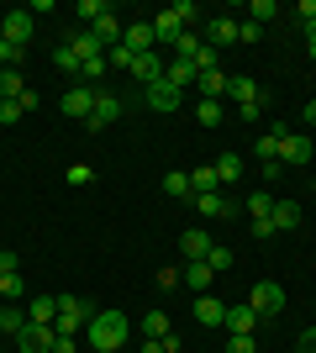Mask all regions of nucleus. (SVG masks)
Listing matches in <instances>:
<instances>
[{"label":"nucleus","mask_w":316,"mask_h":353,"mask_svg":"<svg viewBox=\"0 0 316 353\" xmlns=\"http://www.w3.org/2000/svg\"><path fill=\"white\" fill-rule=\"evenodd\" d=\"M85 332H90L95 353H116V348H127V338H132V322H127L121 311H95Z\"/></svg>","instance_id":"1"},{"label":"nucleus","mask_w":316,"mask_h":353,"mask_svg":"<svg viewBox=\"0 0 316 353\" xmlns=\"http://www.w3.org/2000/svg\"><path fill=\"white\" fill-rule=\"evenodd\" d=\"M90 316H95L90 301H74V295H63V301H59V316H53V332H59V338H74L79 327H90Z\"/></svg>","instance_id":"2"},{"label":"nucleus","mask_w":316,"mask_h":353,"mask_svg":"<svg viewBox=\"0 0 316 353\" xmlns=\"http://www.w3.org/2000/svg\"><path fill=\"white\" fill-rule=\"evenodd\" d=\"M227 95H232V101H238V111H242V121H258V111H264V90L253 85V79H248V74H238V79H227Z\"/></svg>","instance_id":"3"},{"label":"nucleus","mask_w":316,"mask_h":353,"mask_svg":"<svg viewBox=\"0 0 316 353\" xmlns=\"http://www.w3.org/2000/svg\"><path fill=\"white\" fill-rule=\"evenodd\" d=\"M248 306L258 311V322H264V316H280V311H285V285L258 280V285H253V295H248Z\"/></svg>","instance_id":"4"},{"label":"nucleus","mask_w":316,"mask_h":353,"mask_svg":"<svg viewBox=\"0 0 316 353\" xmlns=\"http://www.w3.org/2000/svg\"><path fill=\"white\" fill-rule=\"evenodd\" d=\"M59 111H63L69 121H90V111H95V85H74V90H63Z\"/></svg>","instance_id":"5"},{"label":"nucleus","mask_w":316,"mask_h":353,"mask_svg":"<svg viewBox=\"0 0 316 353\" xmlns=\"http://www.w3.org/2000/svg\"><path fill=\"white\" fill-rule=\"evenodd\" d=\"M53 343H59V332H53V327H37V322H27L16 332V353H53Z\"/></svg>","instance_id":"6"},{"label":"nucleus","mask_w":316,"mask_h":353,"mask_svg":"<svg viewBox=\"0 0 316 353\" xmlns=\"http://www.w3.org/2000/svg\"><path fill=\"white\" fill-rule=\"evenodd\" d=\"M116 117H121V95H111V90H95V111H90V121H85V127H90V132H105Z\"/></svg>","instance_id":"7"},{"label":"nucleus","mask_w":316,"mask_h":353,"mask_svg":"<svg viewBox=\"0 0 316 353\" xmlns=\"http://www.w3.org/2000/svg\"><path fill=\"white\" fill-rule=\"evenodd\" d=\"M0 37L16 43V48H27L32 43V11H6L0 16Z\"/></svg>","instance_id":"8"},{"label":"nucleus","mask_w":316,"mask_h":353,"mask_svg":"<svg viewBox=\"0 0 316 353\" xmlns=\"http://www.w3.org/2000/svg\"><path fill=\"white\" fill-rule=\"evenodd\" d=\"M311 137H301V132H285V143H280V163H290V169H306L311 163Z\"/></svg>","instance_id":"9"},{"label":"nucleus","mask_w":316,"mask_h":353,"mask_svg":"<svg viewBox=\"0 0 316 353\" xmlns=\"http://www.w3.org/2000/svg\"><path fill=\"white\" fill-rule=\"evenodd\" d=\"M164 63H169V59H158V48H153V53H137V59H132V79H137L143 90L158 85V79H164Z\"/></svg>","instance_id":"10"},{"label":"nucleus","mask_w":316,"mask_h":353,"mask_svg":"<svg viewBox=\"0 0 316 353\" xmlns=\"http://www.w3.org/2000/svg\"><path fill=\"white\" fill-rule=\"evenodd\" d=\"M121 48H127V53H153V21H127V27H121Z\"/></svg>","instance_id":"11"},{"label":"nucleus","mask_w":316,"mask_h":353,"mask_svg":"<svg viewBox=\"0 0 316 353\" xmlns=\"http://www.w3.org/2000/svg\"><path fill=\"white\" fill-rule=\"evenodd\" d=\"M148 105L158 111V117H169V111H180V105H185V90H174L169 79H158V85H148Z\"/></svg>","instance_id":"12"},{"label":"nucleus","mask_w":316,"mask_h":353,"mask_svg":"<svg viewBox=\"0 0 316 353\" xmlns=\"http://www.w3.org/2000/svg\"><path fill=\"white\" fill-rule=\"evenodd\" d=\"M190 201H196V211H200L206 221H227V216H238V206H232L222 190H211V195H190Z\"/></svg>","instance_id":"13"},{"label":"nucleus","mask_w":316,"mask_h":353,"mask_svg":"<svg viewBox=\"0 0 316 353\" xmlns=\"http://www.w3.org/2000/svg\"><path fill=\"white\" fill-rule=\"evenodd\" d=\"M227 338H253V327H258V311L253 306H227Z\"/></svg>","instance_id":"14"},{"label":"nucleus","mask_w":316,"mask_h":353,"mask_svg":"<svg viewBox=\"0 0 316 353\" xmlns=\"http://www.w3.org/2000/svg\"><path fill=\"white\" fill-rule=\"evenodd\" d=\"M180 248H185V259H190V264H206V253L216 248V243H211V232H206V227H185Z\"/></svg>","instance_id":"15"},{"label":"nucleus","mask_w":316,"mask_h":353,"mask_svg":"<svg viewBox=\"0 0 316 353\" xmlns=\"http://www.w3.org/2000/svg\"><path fill=\"white\" fill-rule=\"evenodd\" d=\"M238 43V21L232 16H206V48H227Z\"/></svg>","instance_id":"16"},{"label":"nucleus","mask_w":316,"mask_h":353,"mask_svg":"<svg viewBox=\"0 0 316 353\" xmlns=\"http://www.w3.org/2000/svg\"><path fill=\"white\" fill-rule=\"evenodd\" d=\"M242 211H248V227H264L274 211V190H253L248 201H242Z\"/></svg>","instance_id":"17"},{"label":"nucleus","mask_w":316,"mask_h":353,"mask_svg":"<svg viewBox=\"0 0 316 353\" xmlns=\"http://www.w3.org/2000/svg\"><path fill=\"white\" fill-rule=\"evenodd\" d=\"M196 322H200V327H222V322H227V306H222L211 290L196 295Z\"/></svg>","instance_id":"18"},{"label":"nucleus","mask_w":316,"mask_h":353,"mask_svg":"<svg viewBox=\"0 0 316 353\" xmlns=\"http://www.w3.org/2000/svg\"><path fill=\"white\" fill-rule=\"evenodd\" d=\"M269 227H274V232H290V227H301V206H295V201H280V195H274Z\"/></svg>","instance_id":"19"},{"label":"nucleus","mask_w":316,"mask_h":353,"mask_svg":"<svg viewBox=\"0 0 316 353\" xmlns=\"http://www.w3.org/2000/svg\"><path fill=\"white\" fill-rule=\"evenodd\" d=\"M196 85H200V101H222V95H227V74H222V63H216V69H200V74H196Z\"/></svg>","instance_id":"20"},{"label":"nucleus","mask_w":316,"mask_h":353,"mask_svg":"<svg viewBox=\"0 0 316 353\" xmlns=\"http://www.w3.org/2000/svg\"><path fill=\"white\" fill-rule=\"evenodd\" d=\"M90 37H95V43L105 48V53H111V48L121 43V21H116V11H105L101 21H95V27H90Z\"/></svg>","instance_id":"21"},{"label":"nucleus","mask_w":316,"mask_h":353,"mask_svg":"<svg viewBox=\"0 0 316 353\" xmlns=\"http://www.w3.org/2000/svg\"><path fill=\"white\" fill-rule=\"evenodd\" d=\"M196 63H190V59H169L164 63V79H169V85H174V90H185V85H196Z\"/></svg>","instance_id":"22"},{"label":"nucleus","mask_w":316,"mask_h":353,"mask_svg":"<svg viewBox=\"0 0 316 353\" xmlns=\"http://www.w3.org/2000/svg\"><path fill=\"white\" fill-rule=\"evenodd\" d=\"M211 280H216V274H211V264H185V269H180V285H190L196 295H206Z\"/></svg>","instance_id":"23"},{"label":"nucleus","mask_w":316,"mask_h":353,"mask_svg":"<svg viewBox=\"0 0 316 353\" xmlns=\"http://www.w3.org/2000/svg\"><path fill=\"white\" fill-rule=\"evenodd\" d=\"M190 190H196V195L222 190V179H216V163H196V169H190Z\"/></svg>","instance_id":"24"},{"label":"nucleus","mask_w":316,"mask_h":353,"mask_svg":"<svg viewBox=\"0 0 316 353\" xmlns=\"http://www.w3.org/2000/svg\"><path fill=\"white\" fill-rule=\"evenodd\" d=\"M69 48H74V59H79V63H95V59H105V48L95 43L90 32H74V43H69Z\"/></svg>","instance_id":"25"},{"label":"nucleus","mask_w":316,"mask_h":353,"mask_svg":"<svg viewBox=\"0 0 316 353\" xmlns=\"http://www.w3.org/2000/svg\"><path fill=\"white\" fill-rule=\"evenodd\" d=\"M53 316H59V301H53V295H37V301H32V316H27V322L53 327Z\"/></svg>","instance_id":"26"},{"label":"nucleus","mask_w":316,"mask_h":353,"mask_svg":"<svg viewBox=\"0 0 316 353\" xmlns=\"http://www.w3.org/2000/svg\"><path fill=\"white\" fill-rule=\"evenodd\" d=\"M216 179H222V185H238L242 179V159L238 153H222V159H216Z\"/></svg>","instance_id":"27"},{"label":"nucleus","mask_w":316,"mask_h":353,"mask_svg":"<svg viewBox=\"0 0 316 353\" xmlns=\"http://www.w3.org/2000/svg\"><path fill=\"white\" fill-rule=\"evenodd\" d=\"M164 195H174V201H190V174H180V169H174V174H164Z\"/></svg>","instance_id":"28"},{"label":"nucleus","mask_w":316,"mask_h":353,"mask_svg":"<svg viewBox=\"0 0 316 353\" xmlns=\"http://www.w3.org/2000/svg\"><path fill=\"white\" fill-rule=\"evenodd\" d=\"M280 143H285V127L264 132V137H258V159H264V163H269V159H280Z\"/></svg>","instance_id":"29"},{"label":"nucleus","mask_w":316,"mask_h":353,"mask_svg":"<svg viewBox=\"0 0 316 353\" xmlns=\"http://www.w3.org/2000/svg\"><path fill=\"white\" fill-rule=\"evenodd\" d=\"M200 48H206V43H200L196 32H180V37H174V59H190V63H196Z\"/></svg>","instance_id":"30"},{"label":"nucleus","mask_w":316,"mask_h":353,"mask_svg":"<svg viewBox=\"0 0 316 353\" xmlns=\"http://www.w3.org/2000/svg\"><path fill=\"white\" fill-rule=\"evenodd\" d=\"M143 338H169V311H148L143 316Z\"/></svg>","instance_id":"31"},{"label":"nucleus","mask_w":316,"mask_h":353,"mask_svg":"<svg viewBox=\"0 0 316 353\" xmlns=\"http://www.w3.org/2000/svg\"><path fill=\"white\" fill-rule=\"evenodd\" d=\"M0 95H6V101L27 95V85H21V69H0Z\"/></svg>","instance_id":"32"},{"label":"nucleus","mask_w":316,"mask_h":353,"mask_svg":"<svg viewBox=\"0 0 316 353\" xmlns=\"http://www.w3.org/2000/svg\"><path fill=\"white\" fill-rule=\"evenodd\" d=\"M53 63H59L63 74H85V63L74 59V48H69V43H59V48H53Z\"/></svg>","instance_id":"33"},{"label":"nucleus","mask_w":316,"mask_h":353,"mask_svg":"<svg viewBox=\"0 0 316 353\" xmlns=\"http://www.w3.org/2000/svg\"><path fill=\"white\" fill-rule=\"evenodd\" d=\"M21 327H27V311H16V306H6V311H0V332H6V338H16Z\"/></svg>","instance_id":"34"},{"label":"nucleus","mask_w":316,"mask_h":353,"mask_svg":"<svg viewBox=\"0 0 316 353\" xmlns=\"http://www.w3.org/2000/svg\"><path fill=\"white\" fill-rule=\"evenodd\" d=\"M274 16H280L274 0H253V6H248V21H253V27H264V21H274Z\"/></svg>","instance_id":"35"},{"label":"nucleus","mask_w":316,"mask_h":353,"mask_svg":"<svg viewBox=\"0 0 316 353\" xmlns=\"http://www.w3.org/2000/svg\"><path fill=\"white\" fill-rule=\"evenodd\" d=\"M105 11H111L105 0H79V6H74V16H79V21H90V27H95V21H101Z\"/></svg>","instance_id":"36"},{"label":"nucleus","mask_w":316,"mask_h":353,"mask_svg":"<svg viewBox=\"0 0 316 353\" xmlns=\"http://www.w3.org/2000/svg\"><path fill=\"white\" fill-rule=\"evenodd\" d=\"M196 117H200V127H222V101H200Z\"/></svg>","instance_id":"37"},{"label":"nucleus","mask_w":316,"mask_h":353,"mask_svg":"<svg viewBox=\"0 0 316 353\" xmlns=\"http://www.w3.org/2000/svg\"><path fill=\"white\" fill-rule=\"evenodd\" d=\"M21 59H27V48H16V43H6V37H0V69H16Z\"/></svg>","instance_id":"38"},{"label":"nucleus","mask_w":316,"mask_h":353,"mask_svg":"<svg viewBox=\"0 0 316 353\" xmlns=\"http://www.w3.org/2000/svg\"><path fill=\"white\" fill-rule=\"evenodd\" d=\"M21 117H27V105H21V101H0V127H16Z\"/></svg>","instance_id":"39"},{"label":"nucleus","mask_w":316,"mask_h":353,"mask_svg":"<svg viewBox=\"0 0 316 353\" xmlns=\"http://www.w3.org/2000/svg\"><path fill=\"white\" fill-rule=\"evenodd\" d=\"M21 290H27V280H21L16 269H11V274H0V295H6V301H16Z\"/></svg>","instance_id":"40"},{"label":"nucleus","mask_w":316,"mask_h":353,"mask_svg":"<svg viewBox=\"0 0 316 353\" xmlns=\"http://www.w3.org/2000/svg\"><path fill=\"white\" fill-rule=\"evenodd\" d=\"M206 264H211V274H222V269H232V248H211V253H206Z\"/></svg>","instance_id":"41"},{"label":"nucleus","mask_w":316,"mask_h":353,"mask_svg":"<svg viewBox=\"0 0 316 353\" xmlns=\"http://www.w3.org/2000/svg\"><path fill=\"white\" fill-rule=\"evenodd\" d=\"M132 59H137V53H127V48H111V53H105V63H111V69H132Z\"/></svg>","instance_id":"42"},{"label":"nucleus","mask_w":316,"mask_h":353,"mask_svg":"<svg viewBox=\"0 0 316 353\" xmlns=\"http://www.w3.org/2000/svg\"><path fill=\"white\" fill-rule=\"evenodd\" d=\"M69 179H74V185H90L95 169H90V163H69Z\"/></svg>","instance_id":"43"},{"label":"nucleus","mask_w":316,"mask_h":353,"mask_svg":"<svg viewBox=\"0 0 316 353\" xmlns=\"http://www.w3.org/2000/svg\"><path fill=\"white\" fill-rule=\"evenodd\" d=\"M264 37V27H253V21H238V43H258Z\"/></svg>","instance_id":"44"},{"label":"nucleus","mask_w":316,"mask_h":353,"mask_svg":"<svg viewBox=\"0 0 316 353\" xmlns=\"http://www.w3.org/2000/svg\"><path fill=\"white\" fill-rule=\"evenodd\" d=\"M295 16H301V27H311V21H316V0H301V6H295Z\"/></svg>","instance_id":"45"},{"label":"nucleus","mask_w":316,"mask_h":353,"mask_svg":"<svg viewBox=\"0 0 316 353\" xmlns=\"http://www.w3.org/2000/svg\"><path fill=\"white\" fill-rule=\"evenodd\" d=\"M227 353H258L253 338H227Z\"/></svg>","instance_id":"46"},{"label":"nucleus","mask_w":316,"mask_h":353,"mask_svg":"<svg viewBox=\"0 0 316 353\" xmlns=\"http://www.w3.org/2000/svg\"><path fill=\"white\" fill-rule=\"evenodd\" d=\"M180 285V269H158V290H174Z\"/></svg>","instance_id":"47"},{"label":"nucleus","mask_w":316,"mask_h":353,"mask_svg":"<svg viewBox=\"0 0 316 353\" xmlns=\"http://www.w3.org/2000/svg\"><path fill=\"white\" fill-rule=\"evenodd\" d=\"M301 353H316V327H306V332H301Z\"/></svg>","instance_id":"48"},{"label":"nucleus","mask_w":316,"mask_h":353,"mask_svg":"<svg viewBox=\"0 0 316 353\" xmlns=\"http://www.w3.org/2000/svg\"><path fill=\"white\" fill-rule=\"evenodd\" d=\"M306 53H311V63H316V21L306 27Z\"/></svg>","instance_id":"49"},{"label":"nucleus","mask_w":316,"mask_h":353,"mask_svg":"<svg viewBox=\"0 0 316 353\" xmlns=\"http://www.w3.org/2000/svg\"><path fill=\"white\" fill-rule=\"evenodd\" d=\"M16 269V253H0V274H11Z\"/></svg>","instance_id":"50"},{"label":"nucleus","mask_w":316,"mask_h":353,"mask_svg":"<svg viewBox=\"0 0 316 353\" xmlns=\"http://www.w3.org/2000/svg\"><path fill=\"white\" fill-rule=\"evenodd\" d=\"M53 353H74V338H59V343H53Z\"/></svg>","instance_id":"51"},{"label":"nucleus","mask_w":316,"mask_h":353,"mask_svg":"<svg viewBox=\"0 0 316 353\" xmlns=\"http://www.w3.org/2000/svg\"><path fill=\"white\" fill-rule=\"evenodd\" d=\"M301 117H306V121H311V127H316V101H311V105H306V111H301Z\"/></svg>","instance_id":"52"},{"label":"nucleus","mask_w":316,"mask_h":353,"mask_svg":"<svg viewBox=\"0 0 316 353\" xmlns=\"http://www.w3.org/2000/svg\"><path fill=\"white\" fill-rule=\"evenodd\" d=\"M116 353H127V348H116Z\"/></svg>","instance_id":"53"},{"label":"nucleus","mask_w":316,"mask_h":353,"mask_svg":"<svg viewBox=\"0 0 316 353\" xmlns=\"http://www.w3.org/2000/svg\"><path fill=\"white\" fill-rule=\"evenodd\" d=\"M0 101H6V95H0Z\"/></svg>","instance_id":"54"},{"label":"nucleus","mask_w":316,"mask_h":353,"mask_svg":"<svg viewBox=\"0 0 316 353\" xmlns=\"http://www.w3.org/2000/svg\"><path fill=\"white\" fill-rule=\"evenodd\" d=\"M0 353H6V348H0Z\"/></svg>","instance_id":"55"}]
</instances>
